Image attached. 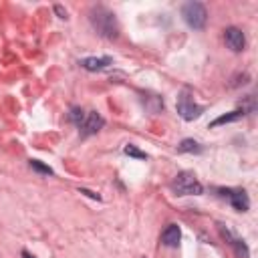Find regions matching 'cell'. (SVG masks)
<instances>
[{"label": "cell", "instance_id": "7a4b0ae2", "mask_svg": "<svg viewBox=\"0 0 258 258\" xmlns=\"http://www.w3.org/2000/svg\"><path fill=\"white\" fill-rule=\"evenodd\" d=\"M181 16H183L185 24L194 30H202L208 22V10L202 2H185L181 8Z\"/></svg>", "mask_w": 258, "mask_h": 258}, {"label": "cell", "instance_id": "4fadbf2b", "mask_svg": "<svg viewBox=\"0 0 258 258\" xmlns=\"http://www.w3.org/2000/svg\"><path fill=\"white\" fill-rule=\"evenodd\" d=\"M232 244H234V248H236V254H238L240 258H250V254H248V248H246V244H244L242 240H232Z\"/></svg>", "mask_w": 258, "mask_h": 258}, {"label": "cell", "instance_id": "9a60e30c", "mask_svg": "<svg viewBox=\"0 0 258 258\" xmlns=\"http://www.w3.org/2000/svg\"><path fill=\"white\" fill-rule=\"evenodd\" d=\"M125 153H127V155H131V157H137V159H145V157H147V155H145V151H139V149H137L135 145H131V143H129V145H125Z\"/></svg>", "mask_w": 258, "mask_h": 258}, {"label": "cell", "instance_id": "ac0fdd59", "mask_svg": "<svg viewBox=\"0 0 258 258\" xmlns=\"http://www.w3.org/2000/svg\"><path fill=\"white\" fill-rule=\"evenodd\" d=\"M22 258H34V256H30L26 250H22Z\"/></svg>", "mask_w": 258, "mask_h": 258}, {"label": "cell", "instance_id": "9c48e42d", "mask_svg": "<svg viewBox=\"0 0 258 258\" xmlns=\"http://www.w3.org/2000/svg\"><path fill=\"white\" fill-rule=\"evenodd\" d=\"M113 62L111 56H87L81 60V67L87 71H103Z\"/></svg>", "mask_w": 258, "mask_h": 258}, {"label": "cell", "instance_id": "ba28073f", "mask_svg": "<svg viewBox=\"0 0 258 258\" xmlns=\"http://www.w3.org/2000/svg\"><path fill=\"white\" fill-rule=\"evenodd\" d=\"M179 238H181V232H179V226H177V224H169V226H165V230L161 232V244H163V246L175 248V246L179 244Z\"/></svg>", "mask_w": 258, "mask_h": 258}, {"label": "cell", "instance_id": "3957f363", "mask_svg": "<svg viewBox=\"0 0 258 258\" xmlns=\"http://www.w3.org/2000/svg\"><path fill=\"white\" fill-rule=\"evenodd\" d=\"M171 189H173L177 196H200V194L204 191L202 183H200V181L196 179V175L189 173V171L177 173V175L173 177V181H171Z\"/></svg>", "mask_w": 258, "mask_h": 258}, {"label": "cell", "instance_id": "277c9868", "mask_svg": "<svg viewBox=\"0 0 258 258\" xmlns=\"http://www.w3.org/2000/svg\"><path fill=\"white\" fill-rule=\"evenodd\" d=\"M177 113H179V117L181 119H185V121H194V119H198L202 113H204V107L202 105H198V103H194V99H191V95L189 93H181L179 97H177Z\"/></svg>", "mask_w": 258, "mask_h": 258}, {"label": "cell", "instance_id": "30bf717a", "mask_svg": "<svg viewBox=\"0 0 258 258\" xmlns=\"http://www.w3.org/2000/svg\"><path fill=\"white\" fill-rule=\"evenodd\" d=\"M244 115H246V109H236V111H232V113H226V115H222V117L214 119V121L210 123V127H218V125H224V123L238 121V119H240V117H244Z\"/></svg>", "mask_w": 258, "mask_h": 258}, {"label": "cell", "instance_id": "8fae6325", "mask_svg": "<svg viewBox=\"0 0 258 258\" xmlns=\"http://www.w3.org/2000/svg\"><path fill=\"white\" fill-rule=\"evenodd\" d=\"M177 151H181V153H200L202 147H200V143L194 141V139H183V141L177 145Z\"/></svg>", "mask_w": 258, "mask_h": 258}, {"label": "cell", "instance_id": "8992f818", "mask_svg": "<svg viewBox=\"0 0 258 258\" xmlns=\"http://www.w3.org/2000/svg\"><path fill=\"white\" fill-rule=\"evenodd\" d=\"M103 117L97 113V111H91V113H87V117H85V121H83V125L79 127L81 129V133L87 137V135H93V133H97L101 127H103Z\"/></svg>", "mask_w": 258, "mask_h": 258}, {"label": "cell", "instance_id": "52a82bcc", "mask_svg": "<svg viewBox=\"0 0 258 258\" xmlns=\"http://www.w3.org/2000/svg\"><path fill=\"white\" fill-rule=\"evenodd\" d=\"M226 194H228V200H230V204L234 206V210H238V212H248L250 200H248V196H246L244 189H228ZM226 194H224V196H226Z\"/></svg>", "mask_w": 258, "mask_h": 258}, {"label": "cell", "instance_id": "7c38bea8", "mask_svg": "<svg viewBox=\"0 0 258 258\" xmlns=\"http://www.w3.org/2000/svg\"><path fill=\"white\" fill-rule=\"evenodd\" d=\"M85 117H87V113H85L81 107H73V109H71V113H69V119H71L77 127H81V125H83Z\"/></svg>", "mask_w": 258, "mask_h": 258}, {"label": "cell", "instance_id": "5b68a950", "mask_svg": "<svg viewBox=\"0 0 258 258\" xmlns=\"http://www.w3.org/2000/svg\"><path fill=\"white\" fill-rule=\"evenodd\" d=\"M224 40H226L228 48H232L234 52H240V50H244V46H246V36H244V32H242L240 28H236V26L226 28Z\"/></svg>", "mask_w": 258, "mask_h": 258}, {"label": "cell", "instance_id": "e0dca14e", "mask_svg": "<svg viewBox=\"0 0 258 258\" xmlns=\"http://www.w3.org/2000/svg\"><path fill=\"white\" fill-rule=\"evenodd\" d=\"M54 12L58 14V18H67V10H64L60 4H56V6H54Z\"/></svg>", "mask_w": 258, "mask_h": 258}, {"label": "cell", "instance_id": "2e32d148", "mask_svg": "<svg viewBox=\"0 0 258 258\" xmlns=\"http://www.w3.org/2000/svg\"><path fill=\"white\" fill-rule=\"evenodd\" d=\"M79 191H81V194H85V196H89V198H93V200H101V196H99V194H95V191H89V189H85V187H81Z\"/></svg>", "mask_w": 258, "mask_h": 258}, {"label": "cell", "instance_id": "5bb4252c", "mask_svg": "<svg viewBox=\"0 0 258 258\" xmlns=\"http://www.w3.org/2000/svg\"><path fill=\"white\" fill-rule=\"evenodd\" d=\"M30 167H32V169H36V171H40V173H46V175H52V169H50L48 165H44V163H40L38 159H30Z\"/></svg>", "mask_w": 258, "mask_h": 258}, {"label": "cell", "instance_id": "6da1fadb", "mask_svg": "<svg viewBox=\"0 0 258 258\" xmlns=\"http://www.w3.org/2000/svg\"><path fill=\"white\" fill-rule=\"evenodd\" d=\"M89 22L93 30L103 38H117L119 34V22L115 14L105 6H93L89 12Z\"/></svg>", "mask_w": 258, "mask_h": 258}]
</instances>
